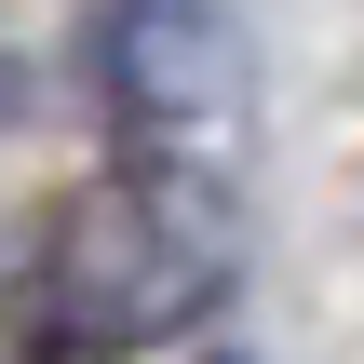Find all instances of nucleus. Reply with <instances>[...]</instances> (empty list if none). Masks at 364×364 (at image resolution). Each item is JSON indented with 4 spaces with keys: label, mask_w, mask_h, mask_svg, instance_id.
Here are the masks:
<instances>
[{
    "label": "nucleus",
    "mask_w": 364,
    "mask_h": 364,
    "mask_svg": "<svg viewBox=\"0 0 364 364\" xmlns=\"http://www.w3.org/2000/svg\"><path fill=\"white\" fill-rule=\"evenodd\" d=\"M108 81H122V135L149 162L162 203L216 189L230 122H243V54L216 27V0H122L108 14Z\"/></svg>",
    "instance_id": "1"
},
{
    "label": "nucleus",
    "mask_w": 364,
    "mask_h": 364,
    "mask_svg": "<svg viewBox=\"0 0 364 364\" xmlns=\"http://www.w3.org/2000/svg\"><path fill=\"white\" fill-rule=\"evenodd\" d=\"M189 270H203V243H189V203H162V189H81L68 203V230H54V311H68V338L81 351H135V338H162L176 311H189Z\"/></svg>",
    "instance_id": "2"
}]
</instances>
